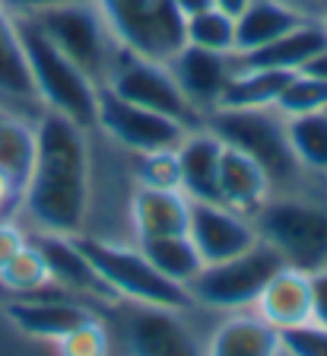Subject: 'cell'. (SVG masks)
I'll return each instance as SVG.
<instances>
[{"label":"cell","instance_id":"obj_4","mask_svg":"<svg viewBox=\"0 0 327 356\" xmlns=\"http://www.w3.org/2000/svg\"><path fill=\"white\" fill-rule=\"evenodd\" d=\"M19 38H23L26 64L35 86L38 105L54 115L76 121L86 131H96V108H99V83L90 80L80 67L58 51L32 19H16Z\"/></svg>","mask_w":327,"mask_h":356},{"label":"cell","instance_id":"obj_28","mask_svg":"<svg viewBox=\"0 0 327 356\" xmlns=\"http://www.w3.org/2000/svg\"><path fill=\"white\" fill-rule=\"evenodd\" d=\"M51 283L54 280L48 274V264L42 258V252H38V245L32 242V236L7 264L0 267V289L7 296H35Z\"/></svg>","mask_w":327,"mask_h":356},{"label":"cell","instance_id":"obj_41","mask_svg":"<svg viewBox=\"0 0 327 356\" xmlns=\"http://www.w3.org/2000/svg\"><path fill=\"white\" fill-rule=\"evenodd\" d=\"M210 3H213V7H219L223 13H229V16H238L242 10L248 7V3H251V0H210Z\"/></svg>","mask_w":327,"mask_h":356},{"label":"cell","instance_id":"obj_31","mask_svg":"<svg viewBox=\"0 0 327 356\" xmlns=\"http://www.w3.org/2000/svg\"><path fill=\"white\" fill-rule=\"evenodd\" d=\"M54 347H58V356H112V331L99 315H90L74 331L64 334Z\"/></svg>","mask_w":327,"mask_h":356},{"label":"cell","instance_id":"obj_12","mask_svg":"<svg viewBox=\"0 0 327 356\" xmlns=\"http://www.w3.org/2000/svg\"><path fill=\"white\" fill-rule=\"evenodd\" d=\"M165 64L201 121L223 105L232 76L242 70L238 51H203L194 44H181Z\"/></svg>","mask_w":327,"mask_h":356},{"label":"cell","instance_id":"obj_27","mask_svg":"<svg viewBox=\"0 0 327 356\" xmlns=\"http://www.w3.org/2000/svg\"><path fill=\"white\" fill-rule=\"evenodd\" d=\"M286 134L299 165L315 178H327V108L286 118Z\"/></svg>","mask_w":327,"mask_h":356},{"label":"cell","instance_id":"obj_7","mask_svg":"<svg viewBox=\"0 0 327 356\" xmlns=\"http://www.w3.org/2000/svg\"><path fill=\"white\" fill-rule=\"evenodd\" d=\"M29 19L35 22L38 32H42L58 51H64L83 74L102 86L115 64V58H118L121 44L115 42V35L108 32L102 13L96 10L92 0L64 3V7H54L38 16H29Z\"/></svg>","mask_w":327,"mask_h":356},{"label":"cell","instance_id":"obj_35","mask_svg":"<svg viewBox=\"0 0 327 356\" xmlns=\"http://www.w3.org/2000/svg\"><path fill=\"white\" fill-rule=\"evenodd\" d=\"M64 3H76V0H0V7L7 10L10 16H16V19H29V16L64 7Z\"/></svg>","mask_w":327,"mask_h":356},{"label":"cell","instance_id":"obj_19","mask_svg":"<svg viewBox=\"0 0 327 356\" xmlns=\"http://www.w3.org/2000/svg\"><path fill=\"white\" fill-rule=\"evenodd\" d=\"M178 178L181 191L191 200H216L219 204V156L223 140L207 124L194 127L178 143Z\"/></svg>","mask_w":327,"mask_h":356},{"label":"cell","instance_id":"obj_18","mask_svg":"<svg viewBox=\"0 0 327 356\" xmlns=\"http://www.w3.org/2000/svg\"><path fill=\"white\" fill-rule=\"evenodd\" d=\"M254 312L276 331H290L312 321V274L283 264L260 289Z\"/></svg>","mask_w":327,"mask_h":356},{"label":"cell","instance_id":"obj_43","mask_svg":"<svg viewBox=\"0 0 327 356\" xmlns=\"http://www.w3.org/2000/svg\"><path fill=\"white\" fill-rule=\"evenodd\" d=\"M276 356H290V353H286V350H280V353H276Z\"/></svg>","mask_w":327,"mask_h":356},{"label":"cell","instance_id":"obj_20","mask_svg":"<svg viewBox=\"0 0 327 356\" xmlns=\"http://www.w3.org/2000/svg\"><path fill=\"white\" fill-rule=\"evenodd\" d=\"M280 331L254 309L226 312L207 337V356H276Z\"/></svg>","mask_w":327,"mask_h":356},{"label":"cell","instance_id":"obj_34","mask_svg":"<svg viewBox=\"0 0 327 356\" xmlns=\"http://www.w3.org/2000/svg\"><path fill=\"white\" fill-rule=\"evenodd\" d=\"M29 242V229H26L23 222L10 216V220H0V267L7 264L23 245Z\"/></svg>","mask_w":327,"mask_h":356},{"label":"cell","instance_id":"obj_17","mask_svg":"<svg viewBox=\"0 0 327 356\" xmlns=\"http://www.w3.org/2000/svg\"><path fill=\"white\" fill-rule=\"evenodd\" d=\"M0 111H13L26 118H38L45 111L32 86L16 16H10L3 7H0Z\"/></svg>","mask_w":327,"mask_h":356},{"label":"cell","instance_id":"obj_16","mask_svg":"<svg viewBox=\"0 0 327 356\" xmlns=\"http://www.w3.org/2000/svg\"><path fill=\"white\" fill-rule=\"evenodd\" d=\"M187 220H191V197L185 191H178V188H146V185L131 188L127 222H131L134 242L187 232Z\"/></svg>","mask_w":327,"mask_h":356},{"label":"cell","instance_id":"obj_36","mask_svg":"<svg viewBox=\"0 0 327 356\" xmlns=\"http://www.w3.org/2000/svg\"><path fill=\"white\" fill-rule=\"evenodd\" d=\"M312 321L327 327V267L312 270Z\"/></svg>","mask_w":327,"mask_h":356},{"label":"cell","instance_id":"obj_42","mask_svg":"<svg viewBox=\"0 0 327 356\" xmlns=\"http://www.w3.org/2000/svg\"><path fill=\"white\" fill-rule=\"evenodd\" d=\"M321 26H324V32H327V13H324V16H321Z\"/></svg>","mask_w":327,"mask_h":356},{"label":"cell","instance_id":"obj_13","mask_svg":"<svg viewBox=\"0 0 327 356\" xmlns=\"http://www.w3.org/2000/svg\"><path fill=\"white\" fill-rule=\"evenodd\" d=\"M3 315L19 334H29L35 341L58 343L80 321L96 315V309L90 302H83V299L70 296L58 283H51L35 296H10L7 305H3Z\"/></svg>","mask_w":327,"mask_h":356},{"label":"cell","instance_id":"obj_22","mask_svg":"<svg viewBox=\"0 0 327 356\" xmlns=\"http://www.w3.org/2000/svg\"><path fill=\"white\" fill-rule=\"evenodd\" d=\"M327 48V32L321 26V19H302L299 26H292L290 32H283L280 38H274L270 44L258 48V51L238 54L245 67H270V70H290L299 74L308 67V60L315 54H321Z\"/></svg>","mask_w":327,"mask_h":356},{"label":"cell","instance_id":"obj_15","mask_svg":"<svg viewBox=\"0 0 327 356\" xmlns=\"http://www.w3.org/2000/svg\"><path fill=\"white\" fill-rule=\"evenodd\" d=\"M32 242L48 264V274L60 289H67L70 296L83 299L90 305H118L115 293L105 286L92 261L80 248L76 236H51V232H29Z\"/></svg>","mask_w":327,"mask_h":356},{"label":"cell","instance_id":"obj_14","mask_svg":"<svg viewBox=\"0 0 327 356\" xmlns=\"http://www.w3.org/2000/svg\"><path fill=\"white\" fill-rule=\"evenodd\" d=\"M187 236H191L194 248L201 252L203 264H213V261H226L248 252L258 242V226H254V216L238 213L226 204L191 200Z\"/></svg>","mask_w":327,"mask_h":356},{"label":"cell","instance_id":"obj_2","mask_svg":"<svg viewBox=\"0 0 327 356\" xmlns=\"http://www.w3.org/2000/svg\"><path fill=\"white\" fill-rule=\"evenodd\" d=\"M258 238L286 267L305 274L327 267V181L296 191H274L254 213Z\"/></svg>","mask_w":327,"mask_h":356},{"label":"cell","instance_id":"obj_33","mask_svg":"<svg viewBox=\"0 0 327 356\" xmlns=\"http://www.w3.org/2000/svg\"><path fill=\"white\" fill-rule=\"evenodd\" d=\"M280 350L290 356H327V327L305 321L299 327L280 331Z\"/></svg>","mask_w":327,"mask_h":356},{"label":"cell","instance_id":"obj_1","mask_svg":"<svg viewBox=\"0 0 327 356\" xmlns=\"http://www.w3.org/2000/svg\"><path fill=\"white\" fill-rule=\"evenodd\" d=\"M92 131L42 111L35 118V163L16 220L29 232L83 236L92 220Z\"/></svg>","mask_w":327,"mask_h":356},{"label":"cell","instance_id":"obj_9","mask_svg":"<svg viewBox=\"0 0 327 356\" xmlns=\"http://www.w3.org/2000/svg\"><path fill=\"white\" fill-rule=\"evenodd\" d=\"M194 127L181 124V121L159 115L153 108H143L127 99L115 96L112 89L99 86V108H96V134H102L105 140L124 156H143V153H159V149H175L185 134Z\"/></svg>","mask_w":327,"mask_h":356},{"label":"cell","instance_id":"obj_21","mask_svg":"<svg viewBox=\"0 0 327 356\" xmlns=\"http://www.w3.org/2000/svg\"><path fill=\"white\" fill-rule=\"evenodd\" d=\"M270 194H274V188H270L267 172L260 169L251 156L238 153V149L223 143V156H219V204L238 210V213L254 216Z\"/></svg>","mask_w":327,"mask_h":356},{"label":"cell","instance_id":"obj_37","mask_svg":"<svg viewBox=\"0 0 327 356\" xmlns=\"http://www.w3.org/2000/svg\"><path fill=\"white\" fill-rule=\"evenodd\" d=\"M19 197H23V188L7 172H0V220H10L19 213Z\"/></svg>","mask_w":327,"mask_h":356},{"label":"cell","instance_id":"obj_3","mask_svg":"<svg viewBox=\"0 0 327 356\" xmlns=\"http://www.w3.org/2000/svg\"><path fill=\"white\" fill-rule=\"evenodd\" d=\"M203 124L238 153L251 156L267 172L274 191H296V188L321 185L324 178H315L299 165L290 147L286 118L276 108H216L203 118Z\"/></svg>","mask_w":327,"mask_h":356},{"label":"cell","instance_id":"obj_38","mask_svg":"<svg viewBox=\"0 0 327 356\" xmlns=\"http://www.w3.org/2000/svg\"><path fill=\"white\" fill-rule=\"evenodd\" d=\"M280 3H286L302 19H321L327 13V0H280Z\"/></svg>","mask_w":327,"mask_h":356},{"label":"cell","instance_id":"obj_44","mask_svg":"<svg viewBox=\"0 0 327 356\" xmlns=\"http://www.w3.org/2000/svg\"><path fill=\"white\" fill-rule=\"evenodd\" d=\"M324 181H327V178H324Z\"/></svg>","mask_w":327,"mask_h":356},{"label":"cell","instance_id":"obj_32","mask_svg":"<svg viewBox=\"0 0 327 356\" xmlns=\"http://www.w3.org/2000/svg\"><path fill=\"white\" fill-rule=\"evenodd\" d=\"M178 149V147H175ZM175 149H159V153H143L131 156V175L137 185L146 188H178L181 191V178H178V153Z\"/></svg>","mask_w":327,"mask_h":356},{"label":"cell","instance_id":"obj_5","mask_svg":"<svg viewBox=\"0 0 327 356\" xmlns=\"http://www.w3.org/2000/svg\"><path fill=\"white\" fill-rule=\"evenodd\" d=\"M80 248L105 286L115 293L118 302H137V305H169V309H194L191 296L181 283H171L159 274L146 261L137 242H118L112 236H76Z\"/></svg>","mask_w":327,"mask_h":356},{"label":"cell","instance_id":"obj_23","mask_svg":"<svg viewBox=\"0 0 327 356\" xmlns=\"http://www.w3.org/2000/svg\"><path fill=\"white\" fill-rule=\"evenodd\" d=\"M299 22H302V16L292 13L280 0H251L235 16V51H258V48L270 44L274 38H280L283 32H290Z\"/></svg>","mask_w":327,"mask_h":356},{"label":"cell","instance_id":"obj_11","mask_svg":"<svg viewBox=\"0 0 327 356\" xmlns=\"http://www.w3.org/2000/svg\"><path fill=\"white\" fill-rule=\"evenodd\" d=\"M127 356H207V341L191 321V309L127 302L121 318Z\"/></svg>","mask_w":327,"mask_h":356},{"label":"cell","instance_id":"obj_30","mask_svg":"<svg viewBox=\"0 0 327 356\" xmlns=\"http://www.w3.org/2000/svg\"><path fill=\"white\" fill-rule=\"evenodd\" d=\"M327 108V83L321 76H312L308 70L292 74V80L286 83L276 111L283 118H296V115H308V111H324Z\"/></svg>","mask_w":327,"mask_h":356},{"label":"cell","instance_id":"obj_40","mask_svg":"<svg viewBox=\"0 0 327 356\" xmlns=\"http://www.w3.org/2000/svg\"><path fill=\"white\" fill-rule=\"evenodd\" d=\"M305 70H308L312 76H321V80L327 83V48L321 54H315V58L308 60V67H305Z\"/></svg>","mask_w":327,"mask_h":356},{"label":"cell","instance_id":"obj_39","mask_svg":"<svg viewBox=\"0 0 327 356\" xmlns=\"http://www.w3.org/2000/svg\"><path fill=\"white\" fill-rule=\"evenodd\" d=\"M171 3H175V10H178L181 16H191V13H197V10L213 7L210 0H171Z\"/></svg>","mask_w":327,"mask_h":356},{"label":"cell","instance_id":"obj_26","mask_svg":"<svg viewBox=\"0 0 327 356\" xmlns=\"http://www.w3.org/2000/svg\"><path fill=\"white\" fill-rule=\"evenodd\" d=\"M35 163V118L0 111V172H7L19 188Z\"/></svg>","mask_w":327,"mask_h":356},{"label":"cell","instance_id":"obj_25","mask_svg":"<svg viewBox=\"0 0 327 356\" xmlns=\"http://www.w3.org/2000/svg\"><path fill=\"white\" fill-rule=\"evenodd\" d=\"M140 252L146 254V261L156 267L159 274L171 283H181L187 289V283L197 277V270L203 267L201 252L194 248L191 236L178 232V236H159V238H140Z\"/></svg>","mask_w":327,"mask_h":356},{"label":"cell","instance_id":"obj_8","mask_svg":"<svg viewBox=\"0 0 327 356\" xmlns=\"http://www.w3.org/2000/svg\"><path fill=\"white\" fill-rule=\"evenodd\" d=\"M115 42L131 54L169 60L185 44V16L171 0H92Z\"/></svg>","mask_w":327,"mask_h":356},{"label":"cell","instance_id":"obj_29","mask_svg":"<svg viewBox=\"0 0 327 356\" xmlns=\"http://www.w3.org/2000/svg\"><path fill=\"white\" fill-rule=\"evenodd\" d=\"M185 44L203 51H235V16L207 7L185 16Z\"/></svg>","mask_w":327,"mask_h":356},{"label":"cell","instance_id":"obj_10","mask_svg":"<svg viewBox=\"0 0 327 356\" xmlns=\"http://www.w3.org/2000/svg\"><path fill=\"white\" fill-rule=\"evenodd\" d=\"M102 86L112 89L115 96L127 99V102L153 108L159 115H169V118L181 121L187 127L203 124L197 118V111L187 105L185 92L178 89V83H175L165 60H149V58H140V54H131L121 48Z\"/></svg>","mask_w":327,"mask_h":356},{"label":"cell","instance_id":"obj_6","mask_svg":"<svg viewBox=\"0 0 327 356\" xmlns=\"http://www.w3.org/2000/svg\"><path fill=\"white\" fill-rule=\"evenodd\" d=\"M280 267L283 258L267 242L258 238L248 252L235 254V258L203 264L197 277L187 283V296H191L194 309L219 312V315L254 309L260 289L267 286V280Z\"/></svg>","mask_w":327,"mask_h":356},{"label":"cell","instance_id":"obj_24","mask_svg":"<svg viewBox=\"0 0 327 356\" xmlns=\"http://www.w3.org/2000/svg\"><path fill=\"white\" fill-rule=\"evenodd\" d=\"M292 80L290 70H270V67H245L232 76L229 89L219 108H276L286 83Z\"/></svg>","mask_w":327,"mask_h":356}]
</instances>
